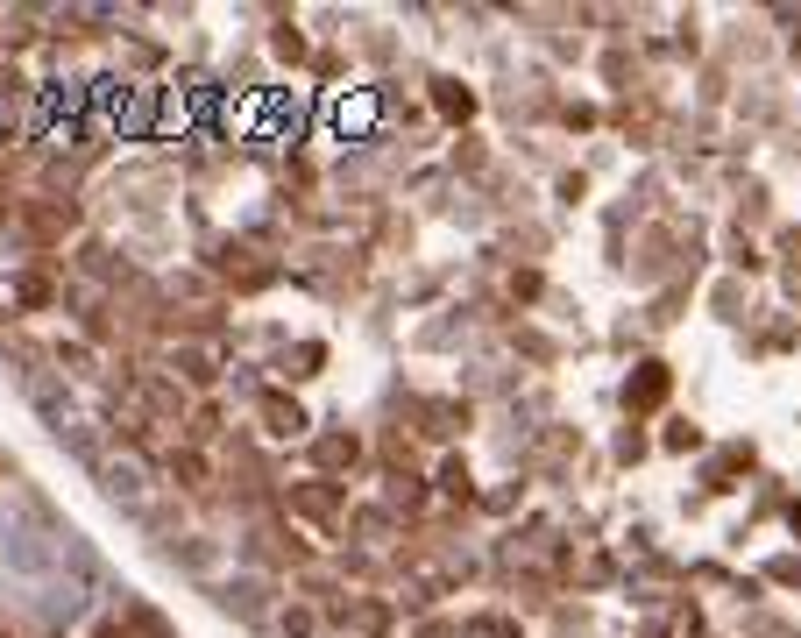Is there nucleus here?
<instances>
[{"label": "nucleus", "mask_w": 801, "mask_h": 638, "mask_svg": "<svg viewBox=\"0 0 801 638\" xmlns=\"http://www.w3.org/2000/svg\"><path fill=\"white\" fill-rule=\"evenodd\" d=\"M660 397H667V369H660V362H646V376L631 383V405H660Z\"/></svg>", "instance_id": "obj_1"}, {"label": "nucleus", "mask_w": 801, "mask_h": 638, "mask_svg": "<svg viewBox=\"0 0 801 638\" xmlns=\"http://www.w3.org/2000/svg\"><path fill=\"white\" fill-rule=\"evenodd\" d=\"M263 419H270V433H298V426H305L298 405H284V397H263Z\"/></svg>", "instance_id": "obj_2"}]
</instances>
